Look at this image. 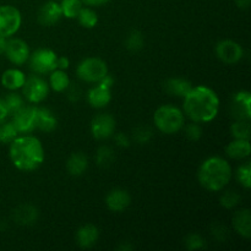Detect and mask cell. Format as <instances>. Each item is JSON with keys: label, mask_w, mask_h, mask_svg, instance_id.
Here are the masks:
<instances>
[{"label": "cell", "mask_w": 251, "mask_h": 251, "mask_svg": "<svg viewBox=\"0 0 251 251\" xmlns=\"http://www.w3.org/2000/svg\"><path fill=\"white\" fill-rule=\"evenodd\" d=\"M220 98L207 86H195L183 97V113L194 123L205 124L217 117Z\"/></svg>", "instance_id": "1"}, {"label": "cell", "mask_w": 251, "mask_h": 251, "mask_svg": "<svg viewBox=\"0 0 251 251\" xmlns=\"http://www.w3.org/2000/svg\"><path fill=\"white\" fill-rule=\"evenodd\" d=\"M9 145L10 159L19 171H36L44 162L43 145L36 136L25 134L17 136Z\"/></svg>", "instance_id": "2"}, {"label": "cell", "mask_w": 251, "mask_h": 251, "mask_svg": "<svg viewBox=\"0 0 251 251\" xmlns=\"http://www.w3.org/2000/svg\"><path fill=\"white\" fill-rule=\"evenodd\" d=\"M199 183L206 190H223L232 179V167L222 157H210L201 163L198 171Z\"/></svg>", "instance_id": "3"}, {"label": "cell", "mask_w": 251, "mask_h": 251, "mask_svg": "<svg viewBox=\"0 0 251 251\" xmlns=\"http://www.w3.org/2000/svg\"><path fill=\"white\" fill-rule=\"evenodd\" d=\"M154 126L166 135L180 131L185 123V115L180 108L173 104H164L157 108L153 114Z\"/></svg>", "instance_id": "4"}, {"label": "cell", "mask_w": 251, "mask_h": 251, "mask_svg": "<svg viewBox=\"0 0 251 251\" xmlns=\"http://www.w3.org/2000/svg\"><path fill=\"white\" fill-rule=\"evenodd\" d=\"M76 74L83 82L97 83L108 74L107 63L100 58H86L77 65Z\"/></svg>", "instance_id": "5"}, {"label": "cell", "mask_w": 251, "mask_h": 251, "mask_svg": "<svg viewBox=\"0 0 251 251\" xmlns=\"http://www.w3.org/2000/svg\"><path fill=\"white\" fill-rule=\"evenodd\" d=\"M56 59H58V55L55 51L48 48H41L29 54L27 61H29V68L33 73L44 75V74H50L51 71L55 70Z\"/></svg>", "instance_id": "6"}, {"label": "cell", "mask_w": 251, "mask_h": 251, "mask_svg": "<svg viewBox=\"0 0 251 251\" xmlns=\"http://www.w3.org/2000/svg\"><path fill=\"white\" fill-rule=\"evenodd\" d=\"M21 90L27 102L37 104V103L43 102L48 97L49 85L46 80L39 77L38 75H31L26 77Z\"/></svg>", "instance_id": "7"}, {"label": "cell", "mask_w": 251, "mask_h": 251, "mask_svg": "<svg viewBox=\"0 0 251 251\" xmlns=\"http://www.w3.org/2000/svg\"><path fill=\"white\" fill-rule=\"evenodd\" d=\"M21 12L12 5H0V36L10 38L21 27Z\"/></svg>", "instance_id": "8"}, {"label": "cell", "mask_w": 251, "mask_h": 251, "mask_svg": "<svg viewBox=\"0 0 251 251\" xmlns=\"http://www.w3.org/2000/svg\"><path fill=\"white\" fill-rule=\"evenodd\" d=\"M36 112L37 107L24 105L12 114V124L19 134H29L36 130Z\"/></svg>", "instance_id": "9"}, {"label": "cell", "mask_w": 251, "mask_h": 251, "mask_svg": "<svg viewBox=\"0 0 251 251\" xmlns=\"http://www.w3.org/2000/svg\"><path fill=\"white\" fill-rule=\"evenodd\" d=\"M216 55L225 64H237L244 55L242 46L232 39L220 41L216 44Z\"/></svg>", "instance_id": "10"}, {"label": "cell", "mask_w": 251, "mask_h": 251, "mask_svg": "<svg viewBox=\"0 0 251 251\" xmlns=\"http://www.w3.org/2000/svg\"><path fill=\"white\" fill-rule=\"evenodd\" d=\"M115 119L110 114L102 113L91 122V134L96 140H107L114 135Z\"/></svg>", "instance_id": "11"}, {"label": "cell", "mask_w": 251, "mask_h": 251, "mask_svg": "<svg viewBox=\"0 0 251 251\" xmlns=\"http://www.w3.org/2000/svg\"><path fill=\"white\" fill-rule=\"evenodd\" d=\"M230 113L235 120L251 119V95L249 91H239L233 95Z\"/></svg>", "instance_id": "12"}, {"label": "cell", "mask_w": 251, "mask_h": 251, "mask_svg": "<svg viewBox=\"0 0 251 251\" xmlns=\"http://www.w3.org/2000/svg\"><path fill=\"white\" fill-rule=\"evenodd\" d=\"M5 55L9 59L10 63L14 65H24L29 58L28 44L20 38H11L7 39L6 49H5Z\"/></svg>", "instance_id": "13"}, {"label": "cell", "mask_w": 251, "mask_h": 251, "mask_svg": "<svg viewBox=\"0 0 251 251\" xmlns=\"http://www.w3.org/2000/svg\"><path fill=\"white\" fill-rule=\"evenodd\" d=\"M61 17H63V12H61L60 4L56 2V0H49L46 4L42 5L37 19L42 26L50 27L58 24Z\"/></svg>", "instance_id": "14"}, {"label": "cell", "mask_w": 251, "mask_h": 251, "mask_svg": "<svg viewBox=\"0 0 251 251\" xmlns=\"http://www.w3.org/2000/svg\"><path fill=\"white\" fill-rule=\"evenodd\" d=\"M131 202L130 194L124 189H113L105 198V205L113 212H123Z\"/></svg>", "instance_id": "15"}, {"label": "cell", "mask_w": 251, "mask_h": 251, "mask_svg": "<svg viewBox=\"0 0 251 251\" xmlns=\"http://www.w3.org/2000/svg\"><path fill=\"white\" fill-rule=\"evenodd\" d=\"M232 223L233 228L238 234L242 235L245 239H249L251 237V213L249 208L238 210L233 215Z\"/></svg>", "instance_id": "16"}, {"label": "cell", "mask_w": 251, "mask_h": 251, "mask_svg": "<svg viewBox=\"0 0 251 251\" xmlns=\"http://www.w3.org/2000/svg\"><path fill=\"white\" fill-rule=\"evenodd\" d=\"M100 238L98 228L93 225H85L76 232V243L81 249H90L95 247Z\"/></svg>", "instance_id": "17"}, {"label": "cell", "mask_w": 251, "mask_h": 251, "mask_svg": "<svg viewBox=\"0 0 251 251\" xmlns=\"http://www.w3.org/2000/svg\"><path fill=\"white\" fill-rule=\"evenodd\" d=\"M112 100V91L105 90L100 87V85H96L95 87L90 88L87 92V102L95 109H102L107 107Z\"/></svg>", "instance_id": "18"}, {"label": "cell", "mask_w": 251, "mask_h": 251, "mask_svg": "<svg viewBox=\"0 0 251 251\" xmlns=\"http://www.w3.org/2000/svg\"><path fill=\"white\" fill-rule=\"evenodd\" d=\"M58 125V120L54 113L48 108H38L36 112V129L44 132H51L55 130Z\"/></svg>", "instance_id": "19"}, {"label": "cell", "mask_w": 251, "mask_h": 251, "mask_svg": "<svg viewBox=\"0 0 251 251\" xmlns=\"http://www.w3.org/2000/svg\"><path fill=\"white\" fill-rule=\"evenodd\" d=\"M25 80L26 75L19 69H7L1 75V85L9 91L21 90Z\"/></svg>", "instance_id": "20"}, {"label": "cell", "mask_w": 251, "mask_h": 251, "mask_svg": "<svg viewBox=\"0 0 251 251\" xmlns=\"http://www.w3.org/2000/svg\"><path fill=\"white\" fill-rule=\"evenodd\" d=\"M163 88L168 95L183 98L193 88V85L190 81L185 80V78L172 77L163 83Z\"/></svg>", "instance_id": "21"}, {"label": "cell", "mask_w": 251, "mask_h": 251, "mask_svg": "<svg viewBox=\"0 0 251 251\" xmlns=\"http://www.w3.org/2000/svg\"><path fill=\"white\" fill-rule=\"evenodd\" d=\"M88 168V158L82 152L73 153L66 161V171L73 176H81Z\"/></svg>", "instance_id": "22"}, {"label": "cell", "mask_w": 251, "mask_h": 251, "mask_svg": "<svg viewBox=\"0 0 251 251\" xmlns=\"http://www.w3.org/2000/svg\"><path fill=\"white\" fill-rule=\"evenodd\" d=\"M226 153L229 158L237 159V161L248 158L250 156V141L234 139L226 147Z\"/></svg>", "instance_id": "23"}, {"label": "cell", "mask_w": 251, "mask_h": 251, "mask_svg": "<svg viewBox=\"0 0 251 251\" xmlns=\"http://www.w3.org/2000/svg\"><path fill=\"white\" fill-rule=\"evenodd\" d=\"M14 220L21 226H31L38 220V210L32 205H22L15 210Z\"/></svg>", "instance_id": "24"}, {"label": "cell", "mask_w": 251, "mask_h": 251, "mask_svg": "<svg viewBox=\"0 0 251 251\" xmlns=\"http://www.w3.org/2000/svg\"><path fill=\"white\" fill-rule=\"evenodd\" d=\"M70 85V78H69L68 74L65 70H60V69H55L49 75V87L55 92H65L68 86Z\"/></svg>", "instance_id": "25"}, {"label": "cell", "mask_w": 251, "mask_h": 251, "mask_svg": "<svg viewBox=\"0 0 251 251\" xmlns=\"http://www.w3.org/2000/svg\"><path fill=\"white\" fill-rule=\"evenodd\" d=\"M82 7L83 2L81 0H61L60 1L61 12L66 19H76Z\"/></svg>", "instance_id": "26"}, {"label": "cell", "mask_w": 251, "mask_h": 251, "mask_svg": "<svg viewBox=\"0 0 251 251\" xmlns=\"http://www.w3.org/2000/svg\"><path fill=\"white\" fill-rule=\"evenodd\" d=\"M77 21L85 28H93L98 24V16L91 7H82L77 15Z\"/></svg>", "instance_id": "27"}, {"label": "cell", "mask_w": 251, "mask_h": 251, "mask_svg": "<svg viewBox=\"0 0 251 251\" xmlns=\"http://www.w3.org/2000/svg\"><path fill=\"white\" fill-rule=\"evenodd\" d=\"M230 134L234 139L250 140V120H235L230 126Z\"/></svg>", "instance_id": "28"}, {"label": "cell", "mask_w": 251, "mask_h": 251, "mask_svg": "<svg viewBox=\"0 0 251 251\" xmlns=\"http://www.w3.org/2000/svg\"><path fill=\"white\" fill-rule=\"evenodd\" d=\"M19 136V131L16 130L12 122H6L0 124V142L1 144H10Z\"/></svg>", "instance_id": "29"}, {"label": "cell", "mask_w": 251, "mask_h": 251, "mask_svg": "<svg viewBox=\"0 0 251 251\" xmlns=\"http://www.w3.org/2000/svg\"><path fill=\"white\" fill-rule=\"evenodd\" d=\"M125 47L130 51L141 50L142 47H144V36H142L141 32L136 31V29L130 32L125 39Z\"/></svg>", "instance_id": "30"}, {"label": "cell", "mask_w": 251, "mask_h": 251, "mask_svg": "<svg viewBox=\"0 0 251 251\" xmlns=\"http://www.w3.org/2000/svg\"><path fill=\"white\" fill-rule=\"evenodd\" d=\"M96 161L100 167H109L114 161V151L108 146H100L96 154Z\"/></svg>", "instance_id": "31"}, {"label": "cell", "mask_w": 251, "mask_h": 251, "mask_svg": "<svg viewBox=\"0 0 251 251\" xmlns=\"http://www.w3.org/2000/svg\"><path fill=\"white\" fill-rule=\"evenodd\" d=\"M237 179L240 185L244 186L245 189H250L251 186V163L249 161L244 162L242 166L238 167Z\"/></svg>", "instance_id": "32"}, {"label": "cell", "mask_w": 251, "mask_h": 251, "mask_svg": "<svg viewBox=\"0 0 251 251\" xmlns=\"http://www.w3.org/2000/svg\"><path fill=\"white\" fill-rule=\"evenodd\" d=\"M2 100H4L5 104H6V108L7 110H9L10 115H12L15 112H17L20 108H22L25 105L24 100H22L21 96L17 95L14 91H11V92H10L9 95H6V97L2 98Z\"/></svg>", "instance_id": "33"}, {"label": "cell", "mask_w": 251, "mask_h": 251, "mask_svg": "<svg viewBox=\"0 0 251 251\" xmlns=\"http://www.w3.org/2000/svg\"><path fill=\"white\" fill-rule=\"evenodd\" d=\"M240 201V195L234 190H228L225 191L222 194V196L220 198V203L221 206H223L227 210H233L235 206L239 203Z\"/></svg>", "instance_id": "34"}, {"label": "cell", "mask_w": 251, "mask_h": 251, "mask_svg": "<svg viewBox=\"0 0 251 251\" xmlns=\"http://www.w3.org/2000/svg\"><path fill=\"white\" fill-rule=\"evenodd\" d=\"M153 137V132L149 126H137L132 132V139L139 145H146Z\"/></svg>", "instance_id": "35"}, {"label": "cell", "mask_w": 251, "mask_h": 251, "mask_svg": "<svg viewBox=\"0 0 251 251\" xmlns=\"http://www.w3.org/2000/svg\"><path fill=\"white\" fill-rule=\"evenodd\" d=\"M184 244L188 250H201L206 248V242L201 235L191 233L184 240Z\"/></svg>", "instance_id": "36"}, {"label": "cell", "mask_w": 251, "mask_h": 251, "mask_svg": "<svg viewBox=\"0 0 251 251\" xmlns=\"http://www.w3.org/2000/svg\"><path fill=\"white\" fill-rule=\"evenodd\" d=\"M184 134L190 141H199L202 136V129L199 125V123H190L184 127Z\"/></svg>", "instance_id": "37"}, {"label": "cell", "mask_w": 251, "mask_h": 251, "mask_svg": "<svg viewBox=\"0 0 251 251\" xmlns=\"http://www.w3.org/2000/svg\"><path fill=\"white\" fill-rule=\"evenodd\" d=\"M65 91H66V97H68V100L73 103L78 102L81 96H82V91H81L80 86L76 85V83L70 82V85L68 86V88H66Z\"/></svg>", "instance_id": "38"}, {"label": "cell", "mask_w": 251, "mask_h": 251, "mask_svg": "<svg viewBox=\"0 0 251 251\" xmlns=\"http://www.w3.org/2000/svg\"><path fill=\"white\" fill-rule=\"evenodd\" d=\"M211 234L213 235L216 240L218 242H225L227 239V235H228V229L225 227L221 223H215L211 228Z\"/></svg>", "instance_id": "39"}, {"label": "cell", "mask_w": 251, "mask_h": 251, "mask_svg": "<svg viewBox=\"0 0 251 251\" xmlns=\"http://www.w3.org/2000/svg\"><path fill=\"white\" fill-rule=\"evenodd\" d=\"M114 141L117 146L122 147V149H127L130 146V139L126 134L124 132H118L114 135Z\"/></svg>", "instance_id": "40"}, {"label": "cell", "mask_w": 251, "mask_h": 251, "mask_svg": "<svg viewBox=\"0 0 251 251\" xmlns=\"http://www.w3.org/2000/svg\"><path fill=\"white\" fill-rule=\"evenodd\" d=\"M97 85H100V87L105 88V90L112 91V87L114 86V77H113L112 75H109V74H107L104 77L100 78V80L98 81Z\"/></svg>", "instance_id": "41"}, {"label": "cell", "mask_w": 251, "mask_h": 251, "mask_svg": "<svg viewBox=\"0 0 251 251\" xmlns=\"http://www.w3.org/2000/svg\"><path fill=\"white\" fill-rule=\"evenodd\" d=\"M9 115H10L9 110H7L4 100H2V98H0V124H1V123H4Z\"/></svg>", "instance_id": "42"}, {"label": "cell", "mask_w": 251, "mask_h": 251, "mask_svg": "<svg viewBox=\"0 0 251 251\" xmlns=\"http://www.w3.org/2000/svg\"><path fill=\"white\" fill-rule=\"evenodd\" d=\"M70 65V61L66 56H58L56 59V69H60V70H66Z\"/></svg>", "instance_id": "43"}, {"label": "cell", "mask_w": 251, "mask_h": 251, "mask_svg": "<svg viewBox=\"0 0 251 251\" xmlns=\"http://www.w3.org/2000/svg\"><path fill=\"white\" fill-rule=\"evenodd\" d=\"M81 1L87 6H100V5L107 4L110 0H81Z\"/></svg>", "instance_id": "44"}, {"label": "cell", "mask_w": 251, "mask_h": 251, "mask_svg": "<svg viewBox=\"0 0 251 251\" xmlns=\"http://www.w3.org/2000/svg\"><path fill=\"white\" fill-rule=\"evenodd\" d=\"M235 2H237L239 9H248L250 6L251 0H235Z\"/></svg>", "instance_id": "45"}, {"label": "cell", "mask_w": 251, "mask_h": 251, "mask_svg": "<svg viewBox=\"0 0 251 251\" xmlns=\"http://www.w3.org/2000/svg\"><path fill=\"white\" fill-rule=\"evenodd\" d=\"M6 44H7V38L0 36V54L5 53V49H6Z\"/></svg>", "instance_id": "46"}, {"label": "cell", "mask_w": 251, "mask_h": 251, "mask_svg": "<svg viewBox=\"0 0 251 251\" xmlns=\"http://www.w3.org/2000/svg\"><path fill=\"white\" fill-rule=\"evenodd\" d=\"M119 250H124V251H127V250H131L132 249V245H126V244H122L119 248H118Z\"/></svg>", "instance_id": "47"}]
</instances>
